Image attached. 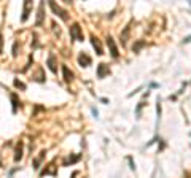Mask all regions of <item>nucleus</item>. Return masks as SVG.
I'll use <instances>...</instances> for the list:
<instances>
[{"label": "nucleus", "mask_w": 191, "mask_h": 178, "mask_svg": "<svg viewBox=\"0 0 191 178\" xmlns=\"http://www.w3.org/2000/svg\"><path fill=\"white\" fill-rule=\"evenodd\" d=\"M10 99H11V103H13V113H16V111H18V107L21 105V102H19V99H18V96H16L14 92L10 94Z\"/></svg>", "instance_id": "nucleus-16"}, {"label": "nucleus", "mask_w": 191, "mask_h": 178, "mask_svg": "<svg viewBox=\"0 0 191 178\" xmlns=\"http://www.w3.org/2000/svg\"><path fill=\"white\" fill-rule=\"evenodd\" d=\"M110 73V69H108V65L104 64V62H100L97 65V78H105L107 75Z\"/></svg>", "instance_id": "nucleus-8"}, {"label": "nucleus", "mask_w": 191, "mask_h": 178, "mask_svg": "<svg viewBox=\"0 0 191 178\" xmlns=\"http://www.w3.org/2000/svg\"><path fill=\"white\" fill-rule=\"evenodd\" d=\"M13 84H14V87H18V89H21V91H26V84L22 81H19L18 78H16V80L13 81Z\"/></svg>", "instance_id": "nucleus-18"}, {"label": "nucleus", "mask_w": 191, "mask_h": 178, "mask_svg": "<svg viewBox=\"0 0 191 178\" xmlns=\"http://www.w3.org/2000/svg\"><path fill=\"white\" fill-rule=\"evenodd\" d=\"M49 8H51V10H53V13H54V14H58L62 21H67V19H69V16H67L69 13H67V10L61 8L59 5H56V2H49Z\"/></svg>", "instance_id": "nucleus-2"}, {"label": "nucleus", "mask_w": 191, "mask_h": 178, "mask_svg": "<svg viewBox=\"0 0 191 178\" xmlns=\"http://www.w3.org/2000/svg\"><path fill=\"white\" fill-rule=\"evenodd\" d=\"M145 44H147V43H145L143 40H139V41H136V43H134V46H132L134 53H139V51H140V48H143Z\"/></svg>", "instance_id": "nucleus-17"}, {"label": "nucleus", "mask_w": 191, "mask_h": 178, "mask_svg": "<svg viewBox=\"0 0 191 178\" xmlns=\"http://www.w3.org/2000/svg\"><path fill=\"white\" fill-rule=\"evenodd\" d=\"M24 156V143L22 142H18L16 145V149H14V162H19Z\"/></svg>", "instance_id": "nucleus-7"}, {"label": "nucleus", "mask_w": 191, "mask_h": 178, "mask_svg": "<svg viewBox=\"0 0 191 178\" xmlns=\"http://www.w3.org/2000/svg\"><path fill=\"white\" fill-rule=\"evenodd\" d=\"M81 159V154H75V156H69L65 161H64V167H67V165H72V164H75V162H78V161Z\"/></svg>", "instance_id": "nucleus-15"}, {"label": "nucleus", "mask_w": 191, "mask_h": 178, "mask_svg": "<svg viewBox=\"0 0 191 178\" xmlns=\"http://www.w3.org/2000/svg\"><path fill=\"white\" fill-rule=\"evenodd\" d=\"M43 19H45V3L40 2L38 3V11H37V21H35V26L40 27L43 24Z\"/></svg>", "instance_id": "nucleus-6"}, {"label": "nucleus", "mask_w": 191, "mask_h": 178, "mask_svg": "<svg viewBox=\"0 0 191 178\" xmlns=\"http://www.w3.org/2000/svg\"><path fill=\"white\" fill-rule=\"evenodd\" d=\"M40 175H42V176H45V175H53V176H56V175H58V169L54 167V162H51L49 165H46V169L42 170Z\"/></svg>", "instance_id": "nucleus-13"}, {"label": "nucleus", "mask_w": 191, "mask_h": 178, "mask_svg": "<svg viewBox=\"0 0 191 178\" xmlns=\"http://www.w3.org/2000/svg\"><path fill=\"white\" fill-rule=\"evenodd\" d=\"M30 8H32L30 2H24V5H22V16H21V21H22V22H26V21H27V18H29V14H30Z\"/></svg>", "instance_id": "nucleus-12"}, {"label": "nucleus", "mask_w": 191, "mask_h": 178, "mask_svg": "<svg viewBox=\"0 0 191 178\" xmlns=\"http://www.w3.org/2000/svg\"><path fill=\"white\" fill-rule=\"evenodd\" d=\"M62 76H64V81L65 83H70L72 80H74V72H72L65 64H62Z\"/></svg>", "instance_id": "nucleus-10"}, {"label": "nucleus", "mask_w": 191, "mask_h": 178, "mask_svg": "<svg viewBox=\"0 0 191 178\" xmlns=\"http://www.w3.org/2000/svg\"><path fill=\"white\" fill-rule=\"evenodd\" d=\"M91 44H92V48L96 49V54H97V56H102V54H104L102 43H100V40H99L96 35H91Z\"/></svg>", "instance_id": "nucleus-5"}, {"label": "nucleus", "mask_w": 191, "mask_h": 178, "mask_svg": "<svg viewBox=\"0 0 191 178\" xmlns=\"http://www.w3.org/2000/svg\"><path fill=\"white\" fill-rule=\"evenodd\" d=\"M45 156H46V149H42V151L38 153V156H37V158L33 159V169H35V170H38V169H40V165H42V162H43Z\"/></svg>", "instance_id": "nucleus-9"}, {"label": "nucleus", "mask_w": 191, "mask_h": 178, "mask_svg": "<svg viewBox=\"0 0 191 178\" xmlns=\"http://www.w3.org/2000/svg\"><path fill=\"white\" fill-rule=\"evenodd\" d=\"M0 167H2V158H0Z\"/></svg>", "instance_id": "nucleus-23"}, {"label": "nucleus", "mask_w": 191, "mask_h": 178, "mask_svg": "<svg viewBox=\"0 0 191 178\" xmlns=\"http://www.w3.org/2000/svg\"><path fill=\"white\" fill-rule=\"evenodd\" d=\"M143 105H145V102H140V103H139V107H137V110H136V111H137V115H140V110L143 108Z\"/></svg>", "instance_id": "nucleus-22"}, {"label": "nucleus", "mask_w": 191, "mask_h": 178, "mask_svg": "<svg viewBox=\"0 0 191 178\" xmlns=\"http://www.w3.org/2000/svg\"><path fill=\"white\" fill-rule=\"evenodd\" d=\"M91 62H92V59H91V56L89 54H86L85 51L83 53H80V56H78V64H80V67H89L91 65Z\"/></svg>", "instance_id": "nucleus-4"}, {"label": "nucleus", "mask_w": 191, "mask_h": 178, "mask_svg": "<svg viewBox=\"0 0 191 178\" xmlns=\"http://www.w3.org/2000/svg\"><path fill=\"white\" fill-rule=\"evenodd\" d=\"M46 64L49 67V70L53 72V73H58V64H56V56L51 53L48 56V60H46Z\"/></svg>", "instance_id": "nucleus-11"}, {"label": "nucleus", "mask_w": 191, "mask_h": 178, "mask_svg": "<svg viewBox=\"0 0 191 178\" xmlns=\"http://www.w3.org/2000/svg\"><path fill=\"white\" fill-rule=\"evenodd\" d=\"M107 44H108V48H110L111 57L116 59L118 56H120V51H118V46H116V43H115V40H113V37H111V35L107 37Z\"/></svg>", "instance_id": "nucleus-3"}, {"label": "nucleus", "mask_w": 191, "mask_h": 178, "mask_svg": "<svg viewBox=\"0 0 191 178\" xmlns=\"http://www.w3.org/2000/svg\"><path fill=\"white\" fill-rule=\"evenodd\" d=\"M129 32H131V24H127L126 27H124V29H123V32H121V44H123V46H124V44H126V41H127V37H129Z\"/></svg>", "instance_id": "nucleus-14"}, {"label": "nucleus", "mask_w": 191, "mask_h": 178, "mask_svg": "<svg viewBox=\"0 0 191 178\" xmlns=\"http://www.w3.org/2000/svg\"><path fill=\"white\" fill-rule=\"evenodd\" d=\"M18 56V41L13 43V57H16Z\"/></svg>", "instance_id": "nucleus-20"}, {"label": "nucleus", "mask_w": 191, "mask_h": 178, "mask_svg": "<svg viewBox=\"0 0 191 178\" xmlns=\"http://www.w3.org/2000/svg\"><path fill=\"white\" fill-rule=\"evenodd\" d=\"M3 53V35H2V32H0V54Z\"/></svg>", "instance_id": "nucleus-21"}, {"label": "nucleus", "mask_w": 191, "mask_h": 178, "mask_svg": "<svg viewBox=\"0 0 191 178\" xmlns=\"http://www.w3.org/2000/svg\"><path fill=\"white\" fill-rule=\"evenodd\" d=\"M45 78H46V76L43 75V69H38V76L35 78V81H38V83H43V81H45Z\"/></svg>", "instance_id": "nucleus-19"}, {"label": "nucleus", "mask_w": 191, "mask_h": 178, "mask_svg": "<svg viewBox=\"0 0 191 178\" xmlns=\"http://www.w3.org/2000/svg\"><path fill=\"white\" fill-rule=\"evenodd\" d=\"M70 38L75 41H83L85 40V35H83V30L78 22H74V24L70 26Z\"/></svg>", "instance_id": "nucleus-1"}]
</instances>
